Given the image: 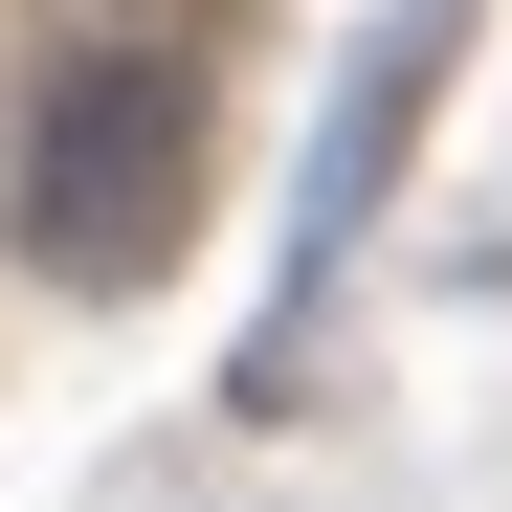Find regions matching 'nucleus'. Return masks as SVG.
Instances as JSON below:
<instances>
[{
  "instance_id": "1",
  "label": "nucleus",
  "mask_w": 512,
  "mask_h": 512,
  "mask_svg": "<svg viewBox=\"0 0 512 512\" xmlns=\"http://www.w3.org/2000/svg\"><path fill=\"white\" fill-rule=\"evenodd\" d=\"M0 223H23L67 290H156V268L201 245V67H179V45H45Z\"/></svg>"
},
{
  "instance_id": "2",
  "label": "nucleus",
  "mask_w": 512,
  "mask_h": 512,
  "mask_svg": "<svg viewBox=\"0 0 512 512\" xmlns=\"http://www.w3.org/2000/svg\"><path fill=\"white\" fill-rule=\"evenodd\" d=\"M446 45H468V0H401L379 23V67L334 90V134H312V201H290V312H312V268L379 223V179H401V134L446 112ZM290 312H268V357H290Z\"/></svg>"
}]
</instances>
